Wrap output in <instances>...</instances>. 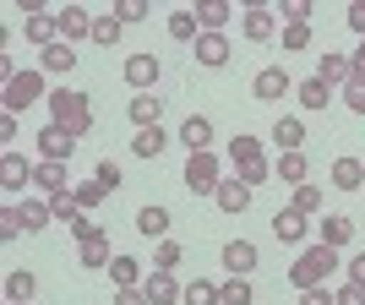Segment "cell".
Returning a JSON list of instances; mask_svg holds the SVG:
<instances>
[{
    "label": "cell",
    "mask_w": 365,
    "mask_h": 305,
    "mask_svg": "<svg viewBox=\"0 0 365 305\" xmlns=\"http://www.w3.org/2000/svg\"><path fill=\"white\" fill-rule=\"evenodd\" d=\"M267 137L278 142V152H300V148H305V120H294V115H278Z\"/></svg>",
    "instance_id": "ac0fdd59"
},
{
    "label": "cell",
    "mask_w": 365,
    "mask_h": 305,
    "mask_svg": "<svg viewBox=\"0 0 365 305\" xmlns=\"http://www.w3.org/2000/svg\"><path fill=\"white\" fill-rule=\"evenodd\" d=\"M33 175H38V164H28V158H22V152H11L6 148V158H0V185H6V191H28L33 185Z\"/></svg>",
    "instance_id": "9c48e42d"
},
{
    "label": "cell",
    "mask_w": 365,
    "mask_h": 305,
    "mask_svg": "<svg viewBox=\"0 0 365 305\" xmlns=\"http://www.w3.org/2000/svg\"><path fill=\"white\" fill-rule=\"evenodd\" d=\"M120 76H125V88L153 93V88H158V76H164V66H158V55H153V49H137V55H125Z\"/></svg>",
    "instance_id": "277c9868"
},
{
    "label": "cell",
    "mask_w": 365,
    "mask_h": 305,
    "mask_svg": "<svg viewBox=\"0 0 365 305\" xmlns=\"http://www.w3.org/2000/svg\"><path fill=\"white\" fill-rule=\"evenodd\" d=\"M317 76L322 82H333V88H344L354 76V55H338V49H322L317 55Z\"/></svg>",
    "instance_id": "9a60e30c"
},
{
    "label": "cell",
    "mask_w": 365,
    "mask_h": 305,
    "mask_svg": "<svg viewBox=\"0 0 365 305\" xmlns=\"http://www.w3.org/2000/svg\"><path fill=\"white\" fill-rule=\"evenodd\" d=\"M49 213H55V224L71 229L76 218H82V207H76V197H55V202H49Z\"/></svg>",
    "instance_id": "bcb514c9"
},
{
    "label": "cell",
    "mask_w": 365,
    "mask_h": 305,
    "mask_svg": "<svg viewBox=\"0 0 365 305\" xmlns=\"http://www.w3.org/2000/svg\"><path fill=\"white\" fill-rule=\"evenodd\" d=\"M76 257H82V267H109V262H115V251H109V234H98V240H82V251H76Z\"/></svg>",
    "instance_id": "8d00e7d4"
},
{
    "label": "cell",
    "mask_w": 365,
    "mask_h": 305,
    "mask_svg": "<svg viewBox=\"0 0 365 305\" xmlns=\"http://www.w3.org/2000/svg\"><path fill=\"white\" fill-rule=\"evenodd\" d=\"M284 28H311V0H284Z\"/></svg>",
    "instance_id": "b9f144b4"
},
{
    "label": "cell",
    "mask_w": 365,
    "mask_h": 305,
    "mask_svg": "<svg viewBox=\"0 0 365 305\" xmlns=\"http://www.w3.org/2000/svg\"><path fill=\"white\" fill-rule=\"evenodd\" d=\"M294 49H311V28H284V55Z\"/></svg>",
    "instance_id": "f907efd6"
},
{
    "label": "cell",
    "mask_w": 365,
    "mask_h": 305,
    "mask_svg": "<svg viewBox=\"0 0 365 305\" xmlns=\"http://www.w3.org/2000/svg\"><path fill=\"white\" fill-rule=\"evenodd\" d=\"M354 71L365 76V38H360V49H354Z\"/></svg>",
    "instance_id": "6f0895ef"
},
{
    "label": "cell",
    "mask_w": 365,
    "mask_h": 305,
    "mask_svg": "<svg viewBox=\"0 0 365 305\" xmlns=\"http://www.w3.org/2000/svg\"><path fill=\"white\" fill-rule=\"evenodd\" d=\"M71 197H76V207L88 213V207H98V202H104L109 191H104V185H98V180H82V185H76V191H71Z\"/></svg>",
    "instance_id": "ee69618b"
},
{
    "label": "cell",
    "mask_w": 365,
    "mask_h": 305,
    "mask_svg": "<svg viewBox=\"0 0 365 305\" xmlns=\"http://www.w3.org/2000/svg\"><path fill=\"white\" fill-rule=\"evenodd\" d=\"M33 185L44 191V202L71 197V191H66V164H49V158H38V175H33Z\"/></svg>",
    "instance_id": "ffe728a7"
},
{
    "label": "cell",
    "mask_w": 365,
    "mask_h": 305,
    "mask_svg": "<svg viewBox=\"0 0 365 305\" xmlns=\"http://www.w3.org/2000/svg\"><path fill=\"white\" fill-rule=\"evenodd\" d=\"M294 98H300V109H327V104H333V82L305 76V82H294Z\"/></svg>",
    "instance_id": "cb8c5ba5"
},
{
    "label": "cell",
    "mask_w": 365,
    "mask_h": 305,
    "mask_svg": "<svg viewBox=\"0 0 365 305\" xmlns=\"http://www.w3.org/2000/svg\"><path fill=\"white\" fill-rule=\"evenodd\" d=\"M120 33H125V22L115 11H104V16H93V44H104V49H115L120 44Z\"/></svg>",
    "instance_id": "e575fe53"
},
{
    "label": "cell",
    "mask_w": 365,
    "mask_h": 305,
    "mask_svg": "<svg viewBox=\"0 0 365 305\" xmlns=\"http://www.w3.org/2000/svg\"><path fill=\"white\" fill-rule=\"evenodd\" d=\"M327 185H338V191H360V185H365V164H360V158H333Z\"/></svg>",
    "instance_id": "44dd1931"
},
{
    "label": "cell",
    "mask_w": 365,
    "mask_h": 305,
    "mask_svg": "<svg viewBox=\"0 0 365 305\" xmlns=\"http://www.w3.org/2000/svg\"><path fill=\"white\" fill-rule=\"evenodd\" d=\"M33 98H49L44 93V71H16L11 82H6V115H22Z\"/></svg>",
    "instance_id": "5b68a950"
},
{
    "label": "cell",
    "mask_w": 365,
    "mask_h": 305,
    "mask_svg": "<svg viewBox=\"0 0 365 305\" xmlns=\"http://www.w3.org/2000/svg\"><path fill=\"white\" fill-rule=\"evenodd\" d=\"M317 240L333 245V251H338V245H349L354 240V218L349 213H322L317 218Z\"/></svg>",
    "instance_id": "4fadbf2b"
},
{
    "label": "cell",
    "mask_w": 365,
    "mask_h": 305,
    "mask_svg": "<svg viewBox=\"0 0 365 305\" xmlns=\"http://www.w3.org/2000/svg\"><path fill=\"white\" fill-rule=\"evenodd\" d=\"M278 28V16H273V0H245V11H240V33L251 38V44H267Z\"/></svg>",
    "instance_id": "8992f818"
},
{
    "label": "cell",
    "mask_w": 365,
    "mask_h": 305,
    "mask_svg": "<svg viewBox=\"0 0 365 305\" xmlns=\"http://www.w3.org/2000/svg\"><path fill=\"white\" fill-rule=\"evenodd\" d=\"M38 71H49V76H71V71H76V49L66 44V38H61V44H49L44 55H38Z\"/></svg>",
    "instance_id": "603a6c76"
},
{
    "label": "cell",
    "mask_w": 365,
    "mask_h": 305,
    "mask_svg": "<svg viewBox=\"0 0 365 305\" xmlns=\"http://www.w3.org/2000/svg\"><path fill=\"white\" fill-rule=\"evenodd\" d=\"M22 33H28V44H38V49L61 44V22H55V11H33V16H22Z\"/></svg>",
    "instance_id": "5bb4252c"
},
{
    "label": "cell",
    "mask_w": 365,
    "mask_h": 305,
    "mask_svg": "<svg viewBox=\"0 0 365 305\" xmlns=\"http://www.w3.org/2000/svg\"><path fill=\"white\" fill-rule=\"evenodd\" d=\"M93 180L104 185V191H120V180H125V175H120V164H115V158H98V169H93Z\"/></svg>",
    "instance_id": "7bdbcfd3"
},
{
    "label": "cell",
    "mask_w": 365,
    "mask_h": 305,
    "mask_svg": "<svg viewBox=\"0 0 365 305\" xmlns=\"http://www.w3.org/2000/svg\"><path fill=\"white\" fill-rule=\"evenodd\" d=\"M180 305H218V284H213V278H197V284H185Z\"/></svg>",
    "instance_id": "74e56055"
},
{
    "label": "cell",
    "mask_w": 365,
    "mask_h": 305,
    "mask_svg": "<svg viewBox=\"0 0 365 305\" xmlns=\"http://www.w3.org/2000/svg\"><path fill=\"white\" fill-rule=\"evenodd\" d=\"M180 142H185V152H213V120H207V115H191V120L180 125Z\"/></svg>",
    "instance_id": "d6986e66"
},
{
    "label": "cell",
    "mask_w": 365,
    "mask_h": 305,
    "mask_svg": "<svg viewBox=\"0 0 365 305\" xmlns=\"http://www.w3.org/2000/svg\"><path fill=\"white\" fill-rule=\"evenodd\" d=\"M289 207L294 213H305V218H322V185H294V197H289Z\"/></svg>",
    "instance_id": "d590c367"
},
{
    "label": "cell",
    "mask_w": 365,
    "mask_h": 305,
    "mask_svg": "<svg viewBox=\"0 0 365 305\" xmlns=\"http://www.w3.org/2000/svg\"><path fill=\"white\" fill-rule=\"evenodd\" d=\"M344 267H349V284H360V289H365V251H354Z\"/></svg>",
    "instance_id": "f5cc1de1"
},
{
    "label": "cell",
    "mask_w": 365,
    "mask_h": 305,
    "mask_svg": "<svg viewBox=\"0 0 365 305\" xmlns=\"http://www.w3.org/2000/svg\"><path fill=\"white\" fill-rule=\"evenodd\" d=\"M338 98H344V109H354V115H365V76L354 71L344 88H338Z\"/></svg>",
    "instance_id": "ab89813d"
},
{
    "label": "cell",
    "mask_w": 365,
    "mask_h": 305,
    "mask_svg": "<svg viewBox=\"0 0 365 305\" xmlns=\"http://www.w3.org/2000/svg\"><path fill=\"white\" fill-rule=\"evenodd\" d=\"M71 152H76V137L66 131V125H55V120H49L44 131H38V158H49V164H66Z\"/></svg>",
    "instance_id": "ba28073f"
},
{
    "label": "cell",
    "mask_w": 365,
    "mask_h": 305,
    "mask_svg": "<svg viewBox=\"0 0 365 305\" xmlns=\"http://www.w3.org/2000/svg\"><path fill=\"white\" fill-rule=\"evenodd\" d=\"M137 234H148V240H169V207H142L137 213Z\"/></svg>",
    "instance_id": "83f0119b"
},
{
    "label": "cell",
    "mask_w": 365,
    "mask_h": 305,
    "mask_svg": "<svg viewBox=\"0 0 365 305\" xmlns=\"http://www.w3.org/2000/svg\"><path fill=\"white\" fill-rule=\"evenodd\" d=\"M16 213H22V229H28V234H38L44 224H55L49 202H33V197H22V202H16Z\"/></svg>",
    "instance_id": "836d02e7"
},
{
    "label": "cell",
    "mask_w": 365,
    "mask_h": 305,
    "mask_svg": "<svg viewBox=\"0 0 365 305\" xmlns=\"http://www.w3.org/2000/svg\"><path fill=\"white\" fill-rule=\"evenodd\" d=\"M338 267H344V262H338V251H333V245H305V251H300V257H294V267H289V284H294V289H322V284H327V278H333L338 273Z\"/></svg>",
    "instance_id": "6da1fadb"
},
{
    "label": "cell",
    "mask_w": 365,
    "mask_h": 305,
    "mask_svg": "<svg viewBox=\"0 0 365 305\" xmlns=\"http://www.w3.org/2000/svg\"><path fill=\"white\" fill-rule=\"evenodd\" d=\"M213 202L224 207V213H245V207H251V185H245V180H224Z\"/></svg>",
    "instance_id": "f546056e"
},
{
    "label": "cell",
    "mask_w": 365,
    "mask_h": 305,
    "mask_svg": "<svg viewBox=\"0 0 365 305\" xmlns=\"http://www.w3.org/2000/svg\"><path fill=\"white\" fill-rule=\"evenodd\" d=\"M115 16H120L125 28H131V22H148V0H115Z\"/></svg>",
    "instance_id": "7dc6e473"
},
{
    "label": "cell",
    "mask_w": 365,
    "mask_h": 305,
    "mask_svg": "<svg viewBox=\"0 0 365 305\" xmlns=\"http://www.w3.org/2000/svg\"><path fill=\"white\" fill-rule=\"evenodd\" d=\"M33 294H38V278L28 267H11L6 273V305H33Z\"/></svg>",
    "instance_id": "7402d4cb"
},
{
    "label": "cell",
    "mask_w": 365,
    "mask_h": 305,
    "mask_svg": "<svg viewBox=\"0 0 365 305\" xmlns=\"http://www.w3.org/2000/svg\"><path fill=\"white\" fill-rule=\"evenodd\" d=\"M191 55H197V66L218 71V66H229V55H235V49H229V38H224V33H202L197 44H191Z\"/></svg>",
    "instance_id": "7c38bea8"
},
{
    "label": "cell",
    "mask_w": 365,
    "mask_h": 305,
    "mask_svg": "<svg viewBox=\"0 0 365 305\" xmlns=\"http://www.w3.org/2000/svg\"><path fill=\"white\" fill-rule=\"evenodd\" d=\"M267 175H273V164H267V158H257V164H240V169H235V180H245L251 191H257V185H267Z\"/></svg>",
    "instance_id": "60d3db41"
},
{
    "label": "cell",
    "mask_w": 365,
    "mask_h": 305,
    "mask_svg": "<svg viewBox=\"0 0 365 305\" xmlns=\"http://www.w3.org/2000/svg\"><path fill=\"white\" fill-rule=\"evenodd\" d=\"M164 148H169V131H164V125H148V131L131 137V152H137V158H158Z\"/></svg>",
    "instance_id": "d6a6232c"
},
{
    "label": "cell",
    "mask_w": 365,
    "mask_h": 305,
    "mask_svg": "<svg viewBox=\"0 0 365 305\" xmlns=\"http://www.w3.org/2000/svg\"><path fill=\"white\" fill-rule=\"evenodd\" d=\"M142 294H148V305H180V278L175 273H164V267H153L148 273V284H142Z\"/></svg>",
    "instance_id": "30bf717a"
},
{
    "label": "cell",
    "mask_w": 365,
    "mask_h": 305,
    "mask_svg": "<svg viewBox=\"0 0 365 305\" xmlns=\"http://www.w3.org/2000/svg\"><path fill=\"white\" fill-rule=\"evenodd\" d=\"M294 93V76L284 71V66H262L257 76H251V98H262V104H278V98H289Z\"/></svg>",
    "instance_id": "52a82bcc"
},
{
    "label": "cell",
    "mask_w": 365,
    "mask_h": 305,
    "mask_svg": "<svg viewBox=\"0 0 365 305\" xmlns=\"http://www.w3.org/2000/svg\"><path fill=\"white\" fill-rule=\"evenodd\" d=\"M191 11H197L202 33H224L229 22H235V6H229V0H197V6H191Z\"/></svg>",
    "instance_id": "2e32d148"
},
{
    "label": "cell",
    "mask_w": 365,
    "mask_h": 305,
    "mask_svg": "<svg viewBox=\"0 0 365 305\" xmlns=\"http://www.w3.org/2000/svg\"><path fill=\"white\" fill-rule=\"evenodd\" d=\"M333 300H338V305H365V289H360V284H338Z\"/></svg>",
    "instance_id": "816d5d0a"
},
{
    "label": "cell",
    "mask_w": 365,
    "mask_h": 305,
    "mask_svg": "<svg viewBox=\"0 0 365 305\" xmlns=\"http://www.w3.org/2000/svg\"><path fill=\"white\" fill-rule=\"evenodd\" d=\"M349 28L365 38V0H354V6H349Z\"/></svg>",
    "instance_id": "11a10c76"
},
{
    "label": "cell",
    "mask_w": 365,
    "mask_h": 305,
    "mask_svg": "<svg viewBox=\"0 0 365 305\" xmlns=\"http://www.w3.org/2000/svg\"><path fill=\"white\" fill-rule=\"evenodd\" d=\"M49 120L66 125V131L82 142V137L93 131V104H88V93H76V88H66V82H61V88L49 93Z\"/></svg>",
    "instance_id": "7a4b0ae2"
},
{
    "label": "cell",
    "mask_w": 365,
    "mask_h": 305,
    "mask_svg": "<svg viewBox=\"0 0 365 305\" xmlns=\"http://www.w3.org/2000/svg\"><path fill=\"white\" fill-rule=\"evenodd\" d=\"M229 158H235V169H240V164H257V158H262V142L257 137H229Z\"/></svg>",
    "instance_id": "f35d334b"
},
{
    "label": "cell",
    "mask_w": 365,
    "mask_h": 305,
    "mask_svg": "<svg viewBox=\"0 0 365 305\" xmlns=\"http://www.w3.org/2000/svg\"><path fill=\"white\" fill-rule=\"evenodd\" d=\"M251 300H257V289H251V278L229 273L224 284H218V305H251Z\"/></svg>",
    "instance_id": "1f68e13d"
},
{
    "label": "cell",
    "mask_w": 365,
    "mask_h": 305,
    "mask_svg": "<svg viewBox=\"0 0 365 305\" xmlns=\"http://www.w3.org/2000/svg\"><path fill=\"white\" fill-rule=\"evenodd\" d=\"M180 180H185V191H191V197H218L224 175H218V158H213V152H191V158H185V169H180Z\"/></svg>",
    "instance_id": "3957f363"
},
{
    "label": "cell",
    "mask_w": 365,
    "mask_h": 305,
    "mask_svg": "<svg viewBox=\"0 0 365 305\" xmlns=\"http://www.w3.org/2000/svg\"><path fill=\"white\" fill-rule=\"evenodd\" d=\"M273 175H278V180H284V185H305V175H311V164H305V152H278Z\"/></svg>",
    "instance_id": "4dcf8cb0"
},
{
    "label": "cell",
    "mask_w": 365,
    "mask_h": 305,
    "mask_svg": "<svg viewBox=\"0 0 365 305\" xmlns=\"http://www.w3.org/2000/svg\"><path fill=\"white\" fill-rule=\"evenodd\" d=\"M115 305H148V294L142 289H115Z\"/></svg>",
    "instance_id": "9f6ffc18"
},
{
    "label": "cell",
    "mask_w": 365,
    "mask_h": 305,
    "mask_svg": "<svg viewBox=\"0 0 365 305\" xmlns=\"http://www.w3.org/2000/svg\"><path fill=\"white\" fill-rule=\"evenodd\" d=\"M224 267L245 278L251 267H257V245H251V240H229V245H224Z\"/></svg>",
    "instance_id": "f1b7e54d"
},
{
    "label": "cell",
    "mask_w": 365,
    "mask_h": 305,
    "mask_svg": "<svg viewBox=\"0 0 365 305\" xmlns=\"http://www.w3.org/2000/svg\"><path fill=\"white\" fill-rule=\"evenodd\" d=\"M273 234H278V245H305V234H311V218L294 213V207H278V213H273Z\"/></svg>",
    "instance_id": "8fae6325"
},
{
    "label": "cell",
    "mask_w": 365,
    "mask_h": 305,
    "mask_svg": "<svg viewBox=\"0 0 365 305\" xmlns=\"http://www.w3.org/2000/svg\"><path fill=\"white\" fill-rule=\"evenodd\" d=\"M180 257H185V251H180L175 240H158V251H153V267H164V273H175V267H180Z\"/></svg>",
    "instance_id": "f6af8a7d"
},
{
    "label": "cell",
    "mask_w": 365,
    "mask_h": 305,
    "mask_svg": "<svg viewBox=\"0 0 365 305\" xmlns=\"http://www.w3.org/2000/svg\"><path fill=\"white\" fill-rule=\"evenodd\" d=\"M55 22H61V38H66V44L93 38V16L82 11V6H61V11H55Z\"/></svg>",
    "instance_id": "e0dca14e"
},
{
    "label": "cell",
    "mask_w": 365,
    "mask_h": 305,
    "mask_svg": "<svg viewBox=\"0 0 365 305\" xmlns=\"http://www.w3.org/2000/svg\"><path fill=\"white\" fill-rule=\"evenodd\" d=\"M300 305H338V300H333V289L322 284V289H305V294H300Z\"/></svg>",
    "instance_id": "db71d44e"
},
{
    "label": "cell",
    "mask_w": 365,
    "mask_h": 305,
    "mask_svg": "<svg viewBox=\"0 0 365 305\" xmlns=\"http://www.w3.org/2000/svg\"><path fill=\"white\" fill-rule=\"evenodd\" d=\"M109 284H115V289H142V284H148V278H142V262L137 257H115L109 262Z\"/></svg>",
    "instance_id": "4316f807"
},
{
    "label": "cell",
    "mask_w": 365,
    "mask_h": 305,
    "mask_svg": "<svg viewBox=\"0 0 365 305\" xmlns=\"http://www.w3.org/2000/svg\"><path fill=\"white\" fill-rule=\"evenodd\" d=\"M158 120H164V98H158V93H137V98H131V125L148 131V125H158Z\"/></svg>",
    "instance_id": "d4e9b609"
},
{
    "label": "cell",
    "mask_w": 365,
    "mask_h": 305,
    "mask_svg": "<svg viewBox=\"0 0 365 305\" xmlns=\"http://www.w3.org/2000/svg\"><path fill=\"white\" fill-rule=\"evenodd\" d=\"M71 234H76V245H82V240H98V234H109V229H104V224H93V218L82 213V218L71 224Z\"/></svg>",
    "instance_id": "681fc988"
},
{
    "label": "cell",
    "mask_w": 365,
    "mask_h": 305,
    "mask_svg": "<svg viewBox=\"0 0 365 305\" xmlns=\"http://www.w3.org/2000/svg\"><path fill=\"white\" fill-rule=\"evenodd\" d=\"M16 234H28V229H22V213H16V202H11V207L0 213V240H16Z\"/></svg>",
    "instance_id": "c3c4849f"
},
{
    "label": "cell",
    "mask_w": 365,
    "mask_h": 305,
    "mask_svg": "<svg viewBox=\"0 0 365 305\" xmlns=\"http://www.w3.org/2000/svg\"><path fill=\"white\" fill-rule=\"evenodd\" d=\"M169 38H175V44H197L202 38V22H197V11H191V6H185V11H169Z\"/></svg>",
    "instance_id": "484cf974"
}]
</instances>
